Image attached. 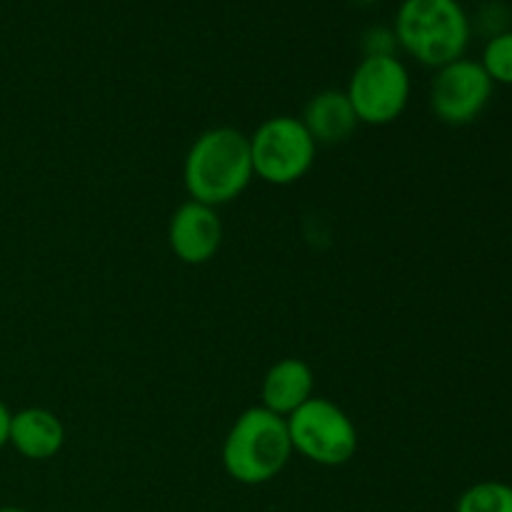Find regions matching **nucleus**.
<instances>
[{"mask_svg":"<svg viewBox=\"0 0 512 512\" xmlns=\"http://www.w3.org/2000/svg\"><path fill=\"white\" fill-rule=\"evenodd\" d=\"M455 512H512V488L498 480H485L460 495Z\"/></svg>","mask_w":512,"mask_h":512,"instance_id":"f8f14e48","label":"nucleus"},{"mask_svg":"<svg viewBox=\"0 0 512 512\" xmlns=\"http://www.w3.org/2000/svg\"><path fill=\"white\" fill-rule=\"evenodd\" d=\"M493 80L478 60L458 58L443 65L430 85V108L445 125H468L493 98Z\"/></svg>","mask_w":512,"mask_h":512,"instance_id":"0eeeda50","label":"nucleus"},{"mask_svg":"<svg viewBox=\"0 0 512 512\" xmlns=\"http://www.w3.org/2000/svg\"><path fill=\"white\" fill-rule=\"evenodd\" d=\"M293 455L288 423L268 408H248L230 425L223 443V468L235 483L263 485L278 478Z\"/></svg>","mask_w":512,"mask_h":512,"instance_id":"7ed1b4c3","label":"nucleus"},{"mask_svg":"<svg viewBox=\"0 0 512 512\" xmlns=\"http://www.w3.org/2000/svg\"><path fill=\"white\" fill-rule=\"evenodd\" d=\"M300 120L315 145L345 143L360 123L345 90H323V93L313 95Z\"/></svg>","mask_w":512,"mask_h":512,"instance_id":"9b49d317","label":"nucleus"},{"mask_svg":"<svg viewBox=\"0 0 512 512\" xmlns=\"http://www.w3.org/2000/svg\"><path fill=\"white\" fill-rule=\"evenodd\" d=\"M395 33L390 28H370L363 38L365 55H395Z\"/></svg>","mask_w":512,"mask_h":512,"instance_id":"4468645a","label":"nucleus"},{"mask_svg":"<svg viewBox=\"0 0 512 512\" xmlns=\"http://www.w3.org/2000/svg\"><path fill=\"white\" fill-rule=\"evenodd\" d=\"M10 410H8V405L3 403V400H0V450L5 448V445H8V433H10Z\"/></svg>","mask_w":512,"mask_h":512,"instance_id":"2eb2a0df","label":"nucleus"},{"mask_svg":"<svg viewBox=\"0 0 512 512\" xmlns=\"http://www.w3.org/2000/svg\"><path fill=\"white\" fill-rule=\"evenodd\" d=\"M350 3H360V5H368V3H378V0H350Z\"/></svg>","mask_w":512,"mask_h":512,"instance_id":"f3484780","label":"nucleus"},{"mask_svg":"<svg viewBox=\"0 0 512 512\" xmlns=\"http://www.w3.org/2000/svg\"><path fill=\"white\" fill-rule=\"evenodd\" d=\"M8 445L28 460L55 458L65 445L63 420L45 408L18 410L10 415Z\"/></svg>","mask_w":512,"mask_h":512,"instance_id":"9d476101","label":"nucleus"},{"mask_svg":"<svg viewBox=\"0 0 512 512\" xmlns=\"http://www.w3.org/2000/svg\"><path fill=\"white\" fill-rule=\"evenodd\" d=\"M248 135L235 128H210L190 145L183 163V183L190 200L220 208L253 183Z\"/></svg>","mask_w":512,"mask_h":512,"instance_id":"f257e3e1","label":"nucleus"},{"mask_svg":"<svg viewBox=\"0 0 512 512\" xmlns=\"http://www.w3.org/2000/svg\"><path fill=\"white\" fill-rule=\"evenodd\" d=\"M250 140L253 173L268 185H293L308 175L315 163V140L303 120L293 115H275L258 125Z\"/></svg>","mask_w":512,"mask_h":512,"instance_id":"39448f33","label":"nucleus"},{"mask_svg":"<svg viewBox=\"0 0 512 512\" xmlns=\"http://www.w3.org/2000/svg\"><path fill=\"white\" fill-rule=\"evenodd\" d=\"M293 453L323 468L350 463L358 453V428L340 405L328 398H313L285 418Z\"/></svg>","mask_w":512,"mask_h":512,"instance_id":"20e7f679","label":"nucleus"},{"mask_svg":"<svg viewBox=\"0 0 512 512\" xmlns=\"http://www.w3.org/2000/svg\"><path fill=\"white\" fill-rule=\"evenodd\" d=\"M313 395H315L313 368L300 358H283L275 365H270V370L263 378V390H260L263 408H268L270 413L280 415V418L293 415L295 410L303 408Z\"/></svg>","mask_w":512,"mask_h":512,"instance_id":"1a4fd4ad","label":"nucleus"},{"mask_svg":"<svg viewBox=\"0 0 512 512\" xmlns=\"http://www.w3.org/2000/svg\"><path fill=\"white\" fill-rule=\"evenodd\" d=\"M480 65L490 75L493 83L512 85V30L498 33L485 45Z\"/></svg>","mask_w":512,"mask_h":512,"instance_id":"ddd939ff","label":"nucleus"},{"mask_svg":"<svg viewBox=\"0 0 512 512\" xmlns=\"http://www.w3.org/2000/svg\"><path fill=\"white\" fill-rule=\"evenodd\" d=\"M0 512H28V510L15 508V505H3V508H0Z\"/></svg>","mask_w":512,"mask_h":512,"instance_id":"dca6fc26","label":"nucleus"},{"mask_svg":"<svg viewBox=\"0 0 512 512\" xmlns=\"http://www.w3.org/2000/svg\"><path fill=\"white\" fill-rule=\"evenodd\" d=\"M168 245L180 263H210L223 245V220H220L218 208H210L198 200L180 205L170 215Z\"/></svg>","mask_w":512,"mask_h":512,"instance_id":"6e6552de","label":"nucleus"},{"mask_svg":"<svg viewBox=\"0 0 512 512\" xmlns=\"http://www.w3.org/2000/svg\"><path fill=\"white\" fill-rule=\"evenodd\" d=\"M360 123L390 125L405 113L410 100V73L395 55H365L345 88Z\"/></svg>","mask_w":512,"mask_h":512,"instance_id":"423d86ee","label":"nucleus"},{"mask_svg":"<svg viewBox=\"0 0 512 512\" xmlns=\"http://www.w3.org/2000/svg\"><path fill=\"white\" fill-rule=\"evenodd\" d=\"M393 33L410 58L428 68H443L465 55L470 20L458 0H403Z\"/></svg>","mask_w":512,"mask_h":512,"instance_id":"f03ea898","label":"nucleus"}]
</instances>
